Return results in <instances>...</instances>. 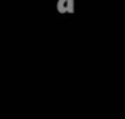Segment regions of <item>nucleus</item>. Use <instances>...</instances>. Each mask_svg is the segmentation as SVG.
Returning <instances> with one entry per match:
<instances>
[{"mask_svg":"<svg viewBox=\"0 0 125 119\" xmlns=\"http://www.w3.org/2000/svg\"><path fill=\"white\" fill-rule=\"evenodd\" d=\"M57 10L60 13H72L74 0H57Z\"/></svg>","mask_w":125,"mask_h":119,"instance_id":"nucleus-1","label":"nucleus"}]
</instances>
